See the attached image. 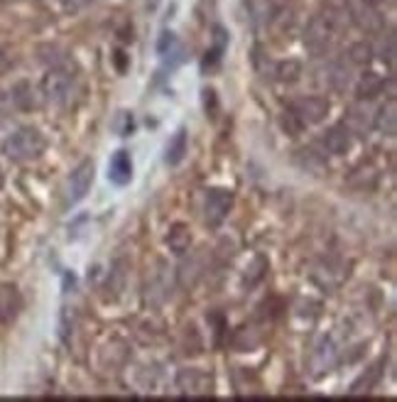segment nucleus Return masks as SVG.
<instances>
[{
  "instance_id": "f257e3e1",
  "label": "nucleus",
  "mask_w": 397,
  "mask_h": 402,
  "mask_svg": "<svg viewBox=\"0 0 397 402\" xmlns=\"http://www.w3.org/2000/svg\"><path fill=\"white\" fill-rule=\"evenodd\" d=\"M346 28V18L341 10L326 8L321 13H316L314 18L307 23L304 28V47L314 57H324L326 52H331V47L336 45L338 35Z\"/></svg>"
},
{
  "instance_id": "f03ea898",
  "label": "nucleus",
  "mask_w": 397,
  "mask_h": 402,
  "mask_svg": "<svg viewBox=\"0 0 397 402\" xmlns=\"http://www.w3.org/2000/svg\"><path fill=\"white\" fill-rule=\"evenodd\" d=\"M45 150H47V138L42 135V130L32 128V125L15 128L3 140V155L13 162H32L42 158Z\"/></svg>"
},
{
  "instance_id": "7ed1b4c3",
  "label": "nucleus",
  "mask_w": 397,
  "mask_h": 402,
  "mask_svg": "<svg viewBox=\"0 0 397 402\" xmlns=\"http://www.w3.org/2000/svg\"><path fill=\"white\" fill-rule=\"evenodd\" d=\"M42 98L52 106H66L74 96V74L71 69H61V66H52L40 83Z\"/></svg>"
},
{
  "instance_id": "20e7f679",
  "label": "nucleus",
  "mask_w": 397,
  "mask_h": 402,
  "mask_svg": "<svg viewBox=\"0 0 397 402\" xmlns=\"http://www.w3.org/2000/svg\"><path fill=\"white\" fill-rule=\"evenodd\" d=\"M287 111H290L292 116H295L297 121L307 128V125L321 123L324 118L328 116V111H331V103H328L324 96H300L290 103Z\"/></svg>"
},
{
  "instance_id": "39448f33",
  "label": "nucleus",
  "mask_w": 397,
  "mask_h": 402,
  "mask_svg": "<svg viewBox=\"0 0 397 402\" xmlns=\"http://www.w3.org/2000/svg\"><path fill=\"white\" fill-rule=\"evenodd\" d=\"M91 184H93V162L83 160L71 170L69 179H66V191H64L66 206H76V203H81L86 199Z\"/></svg>"
},
{
  "instance_id": "423d86ee",
  "label": "nucleus",
  "mask_w": 397,
  "mask_h": 402,
  "mask_svg": "<svg viewBox=\"0 0 397 402\" xmlns=\"http://www.w3.org/2000/svg\"><path fill=\"white\" fill-rule=\"evenodd\" d=\"M233 208V191L231 189H211L206 191V203H203V218L211 228H218L228 218Z\"/></svg>"
},
{
  "instance_id": "0eeeda50",
  "label": "nucleus",
  "mask_w": 397,
  "mask_h": 402,
  "mask_svg": "<svg viewBox=\"0 0 397 402\" xmlns=\"http://www.w3.org/2000/svg\"><path fill=\"white\" fill-rule=\"evenodd\" d=\"M348 15L356 23V28L368 35H380L385 30V18L378 13V8L363 3V0H351L348 3Z\"/></svg>"
},
{
  "instance_id": "6e6552de",
  "label": "nucleus",
  "mask_w": 397,
  "mask_h": 402,
  "mask_svg": "<svg viewBox=\"0 0 397 402\" xmlns=\"http://www.w3.org/2000/svg\"><path fill=\"white\" fill-rule=\"evenodd\" d=\"M23 307L25 302L18 287L10 285V282L0 285V324H13L23 314Z\"/></svg>"
},
{
  "instance_id": "1a4fd4ad",
  "label": "nucleus",
  "mask_w": 397,
  "mask_h": 402,
  "mask_svg": "<svg viewBox=\"0 0 397 402\" xmlns=\"http://www.w3.org/2000/svg\"><path fill=\"white\" fill-rule=\"evenodd\" d=\"M341 123L346 125L351 135H368L370 130H373V113L368 111L365 101H358V103H353V106L346 108Z\"/></svg>"
},
{
  "instance_id": "9d476101",
  "label": "nucleus",
  "mask_w": 397,
  "mask_h": 402,
  "mask_svg": "<svg viewBox=\"0 0 397 402\" xmlns=\"http://www.w3.org/2000/svg\"><path fill=\"white\" fill-rule=\"evenodd\" d=\"M351 143H353V135L348 133V128L343 123L331 125V128H326L321 135L324 153L328 155H346L348 150H351Z\"/></svg>"
},
{
  "instance_id": "9b49d317",
  "label": "nucleus",
  "mask_w": 397,
  "mask_h": 402,
  "mask_svg": "<svg viewBox=\"0 0 397 402\" xmlns=\"http://www.w3.org/2000/svg\"><path fill=\"white\" fill-rule=\"evenodd\" d=\"M177 388L186 395H206L211 390V375L198 368H184L177 375Z\"/></svg>"
},
{
  "instance_id": "f8f14e48",
  "label": "nucleus",
  "mask_w": 397,
  "mask_h": 402,
  "mask_svg": "<svg viewBox=\"0 0 397 402\" xmlns=\"http://www.w3.org/2000/svg\"><path fill=\"white\" fill-rule=\"evenodd\" d=\"M312 278H314L316 285L324 287V290H336V287L348 278V273H346V265H343V263L324 260V263L314 270V275H312Z\"/></svg>"
},
{
  "instance_id": "ddd939ff",
  "label": "nucleus",
  "mask_w": 397,
  "mask_h": 402,
  "mask_svg": "<svg viewBox=\"0 0 397 402\" xmlns=\"http://www.w3.org/2000/svg\"><path fill=\"white\" fill-rule=\"evenodd\" d=\"M326 83L333 91H346L353 83V64L348 59H333L326 66Z\"/></svg>"
},
{
  "instance_id": "4468645a",
  "label": "nucleus",
  "mask_w": 397,
  "mask_h": 402,
  "mask_svg": "<svg viewBox=\"0 0 397 402\" xmlns=\"http://www.w3.org/2000/svg\"><path fill=\"white\" fill-rule=\"evenodd\" d=\"M373 128L378 133H383L385 138H395L397 135V103H395V96H390L383 106L375 111L373 116Z\"/></svg>"
},
{
  "instance_id": "2eb2a0df",
  "label": "nucleus",
  "mask_w": 397,
  "mask_h": 402,
  "mask_svg": "<svg viewBox=\"0 0 397 402\" xmlns=\"http://www.w3.org/2000/svg\"><path fill=\"white\" fill-rule=\"evenodd\" d=\"M336 361H338L336 343H333V338H324L316 346L314 356H312V370H314V375H324L336 365Z\"/></svg>"
},
{
  "instance_id": "dca6fc26",
  "label": "nucleus",
  "mask_w": 397,
  "mask_h": 402,
  "mask_svg": "<svg viewBox=\"0 0 397 402\" xmlns=\"http://www.w3.org/2000/svg\"><path fill=\"white\" fill-rule=\"evenodd\" d=\"M108 179L118 187L130 184V179H133V160H130V153L118 150V153L113 155L111 162H108Z\"/></svg>"
},
{
  "instance_id": "f3484780",
  "label": "nucleus",
  "mask_w": 397,
  "mask_h": 402,
  "mask_svg": "<svg viewBox=\"0 0 397 402\" xmlns=\"http://www.w3.org/2000/svg\"><path fill=\"white\" fill-rule=\"evenodd\" d=\"M353 91H356L358 101H373L375 96H380V93L385 91V79L378 71H365V74L358 76Z\"/></svg>"
},
{
  "instance_id": "a211bd4d",
  "label": "nucleus",
  "mask_w": 397,
  "mask_h": 402,
  "mask_svg": "<svg viewBox=\"0 0 397 402\" xmlns=\"http://www.w3.org/2000/svg\"><path fill=\"white\" fill-rule=\"evenodd\" d=\"M167 245H170L172 253L177 255H184L191 245V233L184 223H172L170 233H167Z\"/></svg>"
},
{
  "instance_id": "6ab92c4d",
  "label": "nucleus",
  "mask_w": 397,
  "mask_h": 402,
  "mask_svg": "<svg viewBox=\"0 0 397 402\" xmlns=\"http://www.w3.org/2000/svg\"><path fill=\"white\" fill-rule=\"evenodd\" d=\"M302 74H304V66H302V61L297 59H285V61H278L273 69V76L282 83H295L302 79Z\"/></svg>"
},
{
  "instance_id": "aec40b11",
  "label": "nucleus",
  "mask_w": 397,
  "mask_h": 402,
  "mask_svg": "<svg viewBox=\"0 0 397 402\" xmlns=\"http://www.w3.org/2000/svg\"><path fill=\"white\" fill-rule=\"evenodd\" d=\"M184 155H186V130L182 128V130H177L174 138H172L170 145H167V150H165V162H167L170 167H177L182 160H184Z\"/></svg>"
},
{
  "instance_id": "412c9836",
  "label": "nucleus",
  "mask_w": 397,
  "mask_h": 402,
  "mask_svg": "<svg viewBox=\"0 0 397 402\" xmlns=\"http://www.w3.org/2000/svg\"><path fill=\"white\" fill-rule=\"evenodd\" d=\"M373 57H375L373 45H370V42H365V40L353 42V45L348 47V52H346V59L351 61L353 66H368L370 61H373Z\"/></svg>"
},
{
  "instance_id": "4be33fe9",
  "label": "nucleus",
  "mask_w": 397,
  "mask_h": 402,
  "mask_svg": "<svg viewBox=\"0 0 397 402\" xmlns=\"http://www.w3.org/2000/svg\"><path fill=\"white\" fill-rule=\"evenodd\" d=\"M265 273H268V260H265L263 255H255L253 265H250V268H245V275H250V280H245V285L255 287L260 280L265 278Z\"/></svg>"
},
{
  "instance_id": "5701e85b",
  "label": "nucleus",
  "mask_w": 397,
  "mask_h": 402,
  "mask_svg": "<svg viewBox=\"0 0 397 402\" xmlns=\"http://www.w3.org/2000/svg\"><path fill=\"white\" fill-rule=\"evenodd\" d=\"M380 378V363L378 365H373V368L368 370V375H360V378L356 380V383L351 385V393H365V390H370L373 388V383L375 380Z\"/></svg>"
},
{
  "instance_id": "b1692460",
  "label": "nucleus",
  "mask_w": 397,
  "mask_h": 402,
  "mask_svg": "<svg viewBox=\"0 0 397 402\" xmlns=\"http://www.w3.org/2000/svg\"><path fill=\"white\" fill-rule=\"evenodd\" d=\"M177 49V35L174 32H162L158 42V52L162 57H170Z\"/></svg>"
},
{
  "instance_id": "393cba45",
  "label": "nucleus",
  "mask_w": 397,
  "mask_h": 402,
  "mask_svg": "<svg viewBox=\"0 0 397 402\" xmlns=\"http://www.w3.org/2000/svg\"><path fill=\"white\" fill-rule=\"evenodd\" d=\"M380 59H383L388 66L395 64V37H393V35L388 37V47L383 45V57H380Z\"/></svg>"
},
{
  "instance_id": "a878e982",
  "label": "nucleus",
  "mask_w": 397,
  "mask_h": 402,
  "mask_svg": "<svg viewBox=\"0 0 397 402\" xmlns=\"http://www.w3.org/2000/svg\"><path fill=\"white\" fill-rule=\"evenodd\" d=\"M91 3H96V0H61V5H64L66 13H79V10H83Z\"/></svg>"
},
{
  "instance_id": "bb28decb",
  "label": "nucleus",
  "mask_w": 397,
  "mask_h": 402,
  "mask_svg": "<svg viewBox=\"0 0 397 402\" xmlns=\"http://www.w3.org/2000/svg\"><path fill=\"white\" fill-rule=\"evenodd\" d=\"M203 108H206V113H216V108H218V103H216V93L211 91V88H206L203 91Z\"/></svg>"
},
{
  "instance_id": "cd10ccee",
  "label": "nucleus",
  "mask_w": 397,
  "mask_h": 402,
  "mask_svg": "<svg viewBox=\"0 0 397 402\" xmlns=\"http://www.w3.org/2000/svg\"><path fill=\"white\" fill-rule=\"evenodd\" d=\"M268 3H270V5H273V8H275V10H280V8H285V5H287V3H290V0H268Z\"/></svg>"
},
{
  "instance_id": "c85d7f7f",
  "label": "nucleus",
  "mask_w": 397,
  "mask_h": 402,
  "mask_svg": "<svg viewBox=\"0 0 397 402\" xmlns=\"http://www.w3.org/2000/svg\"><path fill=\"white\" fill-rule=\"evenodd\" d=\"M363 3H368V5H375V8H378V5L383 3V0H363Z\"/></svg>"
},
{
  "instance_id": "c756f323",
  "label": "nucleus",
  "mask_w": 397,
  "mask_h": 402,
  "mask_svg": "<svg viewBox=\"0 0 397 402\" xmlns=\"http://www.w3.org/2000/svg\"><path fill=\"white\" fill-rule=\"evenodd\" d=\"M0 184H3V172H0Z\"/></svg>"
}]
</instances>
